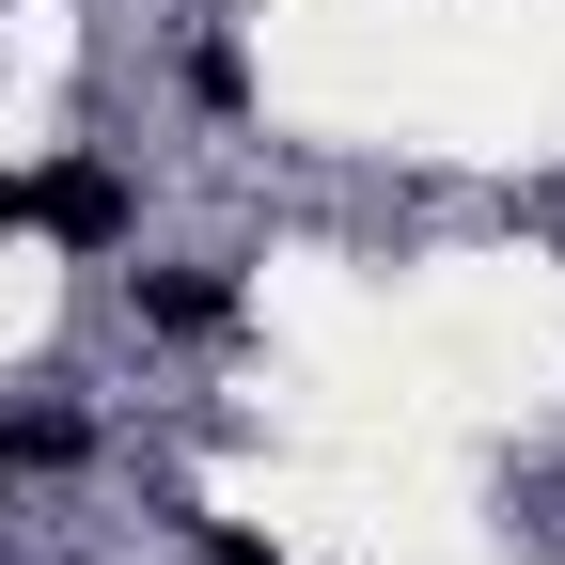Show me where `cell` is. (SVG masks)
<instances>
[{"label":"cell","instance_id":"6da1fadb","mask_svg":"<svg viewBox=\"0 0 565 565\" xmlns=\"http://www.w3.org/2000/svg\"><path fill=\"white\" fill-rule=\"evenodd\" d=\"M0 221H17V236H63V252H126L141 189L110 158H47V173H0Z\"/></svg>","mask_w":565,"mask_h":565},{"label":"cell","instance_id":"7a4b0ae2","mask_svg":"<svg viewBox=\"0 0 565 565\" xmlns=\"http://www.w3.org/2000/svg\"><path fill=\"white\" fill-rule=\"evenodd\" d=\"M126 315L158 345H221L236 330V267H126Z\"/></svg>","mask_w":565,"mask_h":565},{"label":"cell","instance_id":"3957f363","mask_svg":"<svg viewBox=\"0 0 565 565\" xmlns=\"http://www.w3.org/2000/svg\"><path fill=\"white\" fill-rule=\"evenodd\" d=\"M173 79H189V110H252V63H236V32H189V63H173Z\"/></svg>","mask_w":565,"mask_h":565},{"label":"cell","instance_id":"277c9868","mask_svg":"<svg viewBox=\"0 0 565 565\" xmlns=\"http://www.w3.org/2000/svg\"><path fill=\"white\" fill-rule=\"evenodd\" d=\"M204 565H282L267 534H221V519H204Z\"/></svg>","mask_w":565,"mask_h":565},{"label":"cell","instance_id":"5b68a950","mask_svg":"<svg viewBox=\"0 0 565 565\" xmlns=\"http://www.w3.org/2000/svg\"><path fill=\"white\" fill-rule=\"evenodd\" d=\"M0 519H17V456H0Z\"/></svg>","mask_w":565,"mask_h":565}]
</instances>
